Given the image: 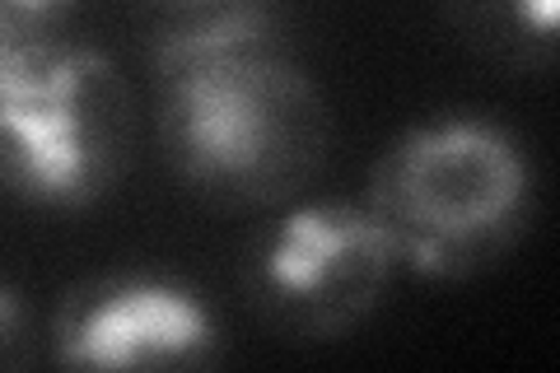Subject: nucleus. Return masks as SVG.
Wrapping results in <instances>:
<instances>
[{
  "label": "nucleus",
  "instance_id": "obj_8",
  "mask_svg": "<svg viewBox=\"0 0 560 373\" xmlns=\"http://www.w3.org/2000/svg\"><path fill=\"white\" fill-rule=\"evenodd\" d=\"M38 360V341H33V313L24 294L0 280V369H24Z\"/></svg>",
  "mask_w": 560,
  "mask_h": 373
},
{
  "label": "nucleus",
  "instance_id": "obj_3",
  "mask_svg": "<svg viewBox=\"0 0 560 373\" xmlns=\"http://www.w3.org/2000/svg\"><path fill=\"white\" fill-rule=\"evenodd\" d=\"M140 103L90 43L38 38L0 61V191L33 210H90L127 183Z\"/></svg>",
  "mask_w": 560,
  "mask_h": 373
},
{
  "label": "nucleus",
  "instance_id": "obj_2",
  "mask_svg": "<svg viewBox=\"0 0 560 373\" xmlns=\"http://www.w3.org/2000/svg\"><path fill=\"white\" fill-rule=\"evenodd\" d=\"M364 206L388 234L397 266L425 280H471L528 238L537 164L504 121L440 113L383 145Z\"/></svg>",
  "mask_w": 560,
  "mask_h": 373
},
{
  "label": "nucleus",
  "instance_id": "obj_10",
  "mask_svg": "<svg viewBox=\"0 0 560 373\" xmlns=\"http://www.w3.org/2000/svg\"><path fill=\"white\" fill-rule=\"evenodd\" d=\"M14 47H24V43H14V38H10V33H0V61H5V57H10V51H14Z\"/></svg>",
  "mask_w": 560,
  "mask_h": 373
},
{
  "label": "nucleus",
  "instance_id": "obj_5",
  "mask_svg": "<svg viewBox=\"0 0 560 373\" xmlns=\"http://www.w3.org/2000/svg\"><path fill=\"white\" fill-rule=\"evenodd\" d=\"M224 336L201 290L164 271H108L61 294L51 360L66 369H201Z\"/></svg>",
  "mask_w": 560,
  "mask_h": 373
},
{
  "label": "nucleus",
  "instance_id": "obj_7",
  "mask_svg": "<svg viewBox=\"0 0 560 373\" xmlns=\"http://www.w3.org/2000/svg\"><path fill=\"white\" fill-rule=\"evenodd\" d=\"M80 5L84 0H0V33H10L14 43L57 38L80 14Z\"/></svg>",
  "mask_w": 560,
  "mask_h": 373
},
{
  "label": "nucleus",
  "instance_id": "obj_9",
  "mask_svg": "<svg viewBox=\"0 0 560 373\" xmlns=\"http://www.w3.org/2000/svg\"><path fill=\"white\" fill-rule=\"evenodd\" d=\"M140 5L160 10V14H197V10H215V5H230V0H140Z\"/></svg>",
  "mask_w": 560,
  "mask_h": 373
},
{
  "label": "nucleus",
  "instance_id": "obj_1",
  "mask_svg": "<svg viewBox=\"0 0 560 373\" xmlns=\"http://www.w3.org/2000/svg\"><path fill=\"white\" fill-rule=\"evenodd\" d=\"M154 136L191 201L224 215L290 206L331 154V103L267 0L173 14L150 47Z\"/></svg>",
  "mask_w": 560,
  "mask_h": 373
},
{
  "label": "nucleus",
  "instance_id": "obj_6",
  "mask_svg": "<svg viewBox=\"0 0 560 373\" xmlns=\"http://www.w3.org/2000/svg\"><path fill=\"white\" fill-rule=\"evenodd\" d=\"M453 33L510 75L556 61V0H440Z\"/></svg>",
  "mask_w": 560,
  "mask_h": 373
},
{
  "label": "nucleus",
  "instance_id": "obj_4",
  "mask_svg": "<svg viewBox=\"0 0 560 373\" xmlns=\"http://www.w3.org/2000/svg\"><path fill=\"white\" fill-rule=\"evenodd\" d=\"M397 257L364 201L313 197L285 206L243 247V304L280 341H341L374 317Z\"/></svg>",
  "mask_w": 560,
  "mask_h": 373
}]
</instances>
